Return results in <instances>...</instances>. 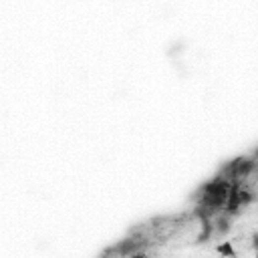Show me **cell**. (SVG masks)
<instances>
[{
  "label": "cell",
  "instance_id": "1",
  "mask_svg": "<svg viewBox=\"0 0 258 258\" xmlns=\"http://www.w3.org/2000/svg\"><path fill=\"white\" fill-rule=\"evenodd\" d=\"M216 252H218V254H226V256H236V250L232 248V244H230V242L220 244V246L216 248Z\"/></svg>",
  "mask_w": 258,
  "mask_h": 258
},
{
  "label": "cell",
  "instance_id": "2",
  "mask_svg": "<svg viewBox=\"0 0 258 258\" xmlns=\"http://www.w3.org/2000/svg\"><path fill=\"white\" fill-rule=\"evenodd\" d=\"M252 248H254V250L258 252V232H256V234L252 236Z\"/></svg>",
  "mask_w": 258,
  "mask_h": 258
}]
</instances>
